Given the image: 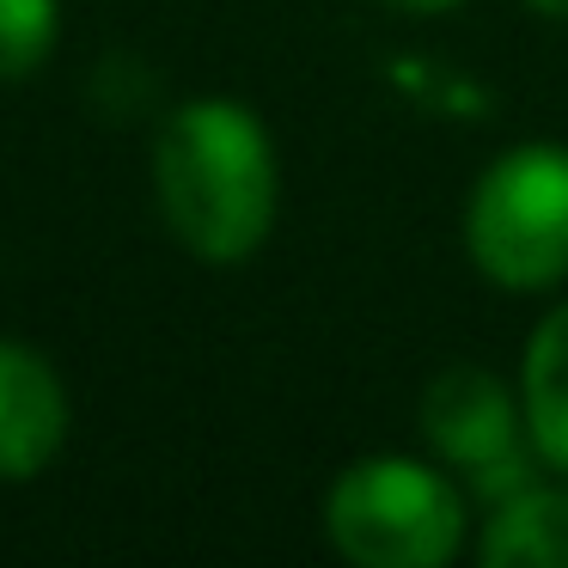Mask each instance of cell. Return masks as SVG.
<instances>
[{"mask_svg": "<svg viewBox=\"0 0 568 568\" xmlns=\"http://www.w3.org/2000/svg\"><path fill=\"white\" fill-rule=\"evenodd\" d=\"M165 226L209 263H239L270 239L275 148L245 104L202 99L165 123L153 153Z\"/></svg>", "mask_w": 568, "mask_h": 568, "instance_id": "1", "label": "cell"}, {"mask_svg": "<svg viewBox=\"0 0 568 568\" xmlns=\"http://www.w3.org/2000/svg\"><path fill=\"white\" fill-rule=\"evenodd\" d=\"M324 531L361 568H440L465 544V501L416 458H361L331 483Z\"/></svg>", "mask_w": 568, "mask_h": 568, "instance_id": "2", "label": "cell"}, {"mask_svg": "<svg viewBox=\"0 0 568 568\" xmlns=\"http://www.w3.org/2000/svg\"><path fill=\"white\" fill-rule=\"evenodd\" d=\"M470 263L495 287L538 294L568 275V153L514 148L477 178L465 202Z\"/></svg>", "mask_w": 568, "mask_h": 568, "instance_id": "3", "label": "cell"}, {"mask_svg": "<svg viewBox=\"0 0 568 568\" xmlns=\"http://www.w3.org/2000/svg\"><path fill=\"white\" fill-rule=\"evenodd\" d=\"M422 434L446 465H458L483 495L507 501L526 489V453H519V416L507 385L489 367H446L422 392Z\"/></svg>", "mask_w": 568, "mask_h": 568, "instance_id": "4", "label": "cell"}, {"mask_svg": "<svg viewBox=\"0 0 568 568\" xmlns=\"http://www.w3.org/2000/svg\"><path fill=\"white\" fill-rule=\"evenodd\" d=\"M68 440V392L26 343H0V483L38 477Z\"/></svg>", "mask_w": 568, "mask_h": 568, "instance_id": "5", "label": "cell"}, {"mask_svg": "<svg viewBox=\"0 0 568 568\" xmlns=\"http://www.w3.org/2000/svg\"><path fill=\"white\" fill-rule=\"evenodd\" d=\"M495 568H568V489H514L483 531Z\"/></svg>", "mask_w": 568, "mask_h": 568, "instance_id": "6", "label": "cell"}, {"mask_svg": "<svg viewBox=\"0 0 568 568\" xmlns=\"http://www.w3.org/2000/svg\"><path fill=\"white\" fill-rule=\"evenodd\" d=\"M526 428L531 446L568 470V306H556L526 348Z\"/></svg>", "mask_w": 568, "mask_h": 568, "instance_id": "7", "label": "cell"}, {"mask_svg": "<svg viewBox=\"0 0 568 568\" xmlns=\"http://www.w3.org/2000/svg\"><path fill=\"white\" fill-rule=\"evenodd\" d=\"M62 7L55 0H0V80H26L50 62Z\"/></svg>", "mask_w": 568, "mask_h": 568, "instance_id": "8", "label": "cell"}, {"mask_svg": "<svg viewBox=\"0 0 568 568\" xmlns=\"http://www.w3.org/2000/svg\"><path fill=\"white\" fill-rule=\"evenodd\" d=\"M392 7H404V13H440V7H458V0H392Z\"/></svg>", "mask_w": 568, "mask_h": 568, "instance_id": "9", "label": "cell"}, {"mask_svg": "<svg viewBox=\"0 0 568 568\" xmlns=\"http://www.w3.org/2000/svg\"><path fill=\"white\" fill-rule=\"evenodd\" d=\"M538 13H550V19H568V0H531Z\"/></svg>", "mask_w": 568, "mask_h": 568, "instance_id": "10", "label": "cell"}]
</instances>
